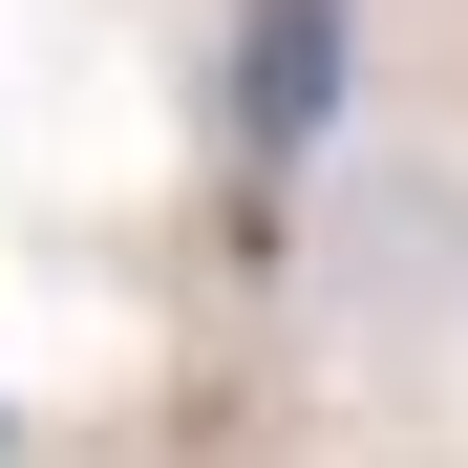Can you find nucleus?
<instances>
[{"label":"nucleus","mask_w":468,"mask_h":468,"mask_svg":"<svg viewBox=\"0 0 468 468\" xmlns=\"http://www.w3.org/2000/svg\"><path fill=\"white\" fill-rule=\"evenodd\" d=\"M341 107V0H256L234 22V149H320Z\"/></svg>","instance_id":"f257e3e1"}]
</instances>
